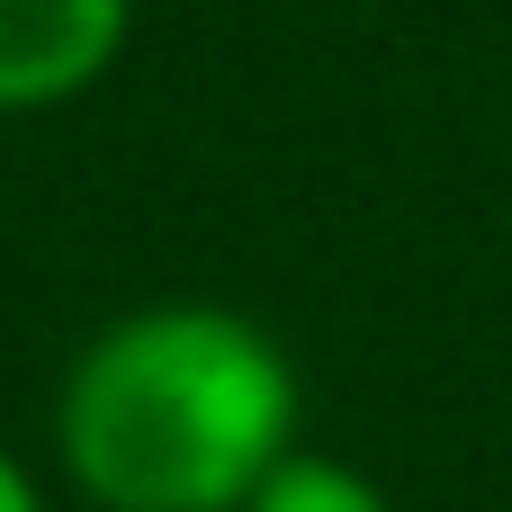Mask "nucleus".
Here are the masks:
<instances>
[{
    "mask_svg": "<svg viewBox=\"0 0 512 512\" xmlns=\"http://www.w3.org/2000/svg\"><path fill=\"white\" fill-rule=\"evenodd\" d=\"M54 450L99 512H243L297 450V369L252 315L162 297L90 333Z\"/></svg>",
    "mask_w": 512,
    "mask_h": 512,
    "instance_id": "obj_1",
    "label": "nucleus"
},
{
    "mask_svg": "<svg viewBox=\"0 0 512 512\" xmlns=\"http://www.w3.org/2000/svg\"><path fill=\"white\" fill-rule=\"evenodd\" d=\"M135 0H0V117L81 99L126 54Z\"/></svg>",
    "mask_w": 512,
    "mask_h": 512,
    "instance_id": "obj_2",
    "label": "nucleus"
},
{
    "mask_svg": "<svg viewBox=\"0 0 512 512\" xmlns=\"http://www.w3.org/2000/svg\"><path fill=\"white\" fill-rule=\"evenodd\" d=\"M243 512H396L360 468H342V459H315V450H288L270 477H261V495Z\"/></svg>",
    "mask_w": 512,
    "mask_h": 512,
    "instance_id": "obj_3",
    "label": "nucleus"
},
{
    "mask_svg": "<svg viewBox=\"0 0 512 512\" xmlns=\"http://www.w3.org/2000/svg\"><path fill=\"white\" fill-rule=\"evenodd\" d=\"M0 512H45V495H36V477L0 450Z\"/></svg>",
    "mask_w": 512,
    "mask_h": 512,
    "instance_id": "obj_4",
    "label": "nucleus"
}]
</instances>
